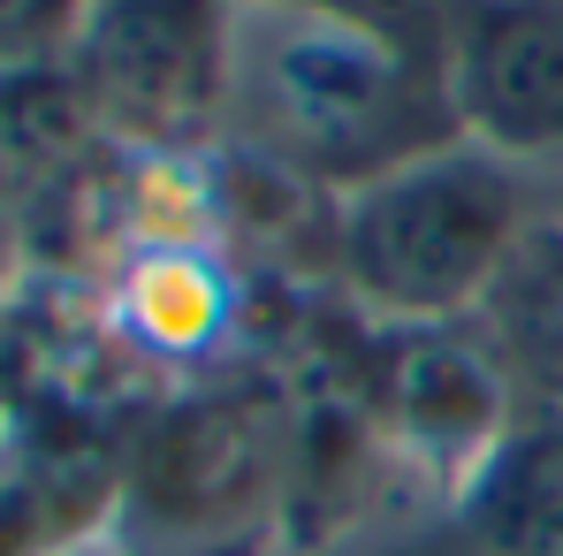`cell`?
Returning a JSON list of instances; mask_svg holds the SVG:
<instances>
[{
    "instance_id": "cell-10",
    "label": "cell",
    "mask_w": 563,
    "mask_h": 556,
    "mask_svg": "<svg viewBox=\"0 0 563 556\" xmlns=\"http://www.w3.org/2000/svg\"><path fill=\"white\" fill-rule=\"evenodd\" d=\"M92 0H0V85L62 77V54L77 39Z\"/></svg>"
},
{
    "instance_id": "cell-5",
    "label": "cell",
    "mask_w": 563,
    "mask_h": 556,
    "mask_svg": "<svg viewBox=\"0 0 563 556\" xmlns=\"http://www.w3.org/2000/svg\"><path fill=\"white\" fill-rule=\"evenodd\" d=\"M518 419V389L479 328H374L366 351V427L380 450L442 488V503L472 480V465Z\"/></svg>"
},
{
    "instance_id": "cell-11",
    "label": "cell",
    "mask_w": 563,
    "mask_h": 556,
    "mask_svg": "<svg viewBox=\"0 0 563 556\" xmlns=\"http://www.w3.org/2000/svg\"><path fill=\"white\" fill-rule=\"evenodd\" d=\"M8 290H15V229L0 221V313H8Z\"/></svg>"
},
{
    "instance_id": "cell-3",
    "label": "cell",
    "mask_w": 563,
    "mask_h": 556,
    "mask_svg": "<svg viewBox=\"0 0 563 556\" xmlns=\"http://www.w3.org/2000/svg\"><path fill=\"white\" fill-rule=\"evenodd\" d=\"M305 412L282 389L190 381L122 435L107 534L130 556H236L297 503Z\"/></svg>"
},
{
    "instance_id": "cell-2",
    "label": "cell",
    "mask_w": 563,
    "mask_h": 556,
    "mask_svg": "<svg viewBox=\"0 0 563 556\" xmlns=\"http://www.w3.org/2000/svg\"><path fill=\"white\" fill-rule=\"evenodd\" d=\"M541 229L533 168L442 145L328 206V260L374 328H465Z\"/></svg>"
},
{
    "instance_id": "cell-9",
    "label": "cell",
    "mask_w": 563,
    "mask_h": 556,
    "mask_svg": "<svg viewBox=\"0 0 563 556\" xmlns=\"http://www.w3.org/2000/svg\"><path fill=\"white\" fill-rule=\"evenodd\" d=\"M305 8L351 23L358 39H374V46H388V54H404V62H419V69L442 77L472 0H305Z\"/></svg>"
},
{
    "instance_id": "cell-1",
    "label": "cell",
    "mask_w": 563,
    "mask_h": 556,
    "mask_svg": "<svg viewBox=\"0 0 563 556\" xmlns=\"http://www.w3.org/2000/svg\"><path fill=\"white\" fill-rule=\"evenodd\" d=\"M221 138L328 206L457 145L450 85L305 0H236Z\"/></svg>"
},
{
    "instance_id": "cell-6",
    "label": "cell",
    "mask_w": 563,
    "mask_h": 556,
    "mask_svg": "<svg viewBox=\"0 0 563 556\" xmlns=\"http://www.w3.org/2000/svg\"><path fill=\"white\" fill-rule=\"evenodd\" d=\"M457 138L510 168H563V0H472L450 46Z\"/></svg>"
},
{
    "instance_id": "cell-13",
    "label": "cell",
    "mask_w": 563,
    "mask_h": 556,
    "mask_svg": "<svg viewBox=\"0 0 563 556\" xmlns=\"http://www.w3.org/2000/svg\"><path fill=\"white\" fill-rule=\"evenodd\" d=\"M8 435H15V404L0 396V450H8Z\"/></svg>"
},
{
    "instance_id": "cell-8",
    "label": "cell",
    "mask_w": 563,
    "mask_h": 556,
    "mask_svg": "<svg viewBox=\"0 0 563 556\" xmlns=\"http://www.w3.org/2000/svg\"><path fill=\"white\" fill-rule=\"evenodd\" d=\"M442 519L465 556H563V404H518Z\"/></svg>"
},
{
    "instance_id": "cell-12",
    "label": "cell",
    "mask_w": 563,
    "mask_h": 556,
    "mask_svg": "<svg viewBox=\"0 0 563 556\" xmlns=\"http://www.w3.org/2000/svg\"><path fill=\"white\" fill-rule=\"evenodd\" d=\"M62 556H130L114 534H92V542H77V549H62Z\"/></svg>"
},
{
    "instance_id": "cell-7",
    "label": "cell",
    "mask_w": 563,
    "mask_h": 556,
    "mask_svg": "<svg viewBox=\"0 0 563 556\" xmlns=\"http://www.w3.org/2000/svg\"><path fill=\"white\" fill-rule=\"evenodd\" d=\"M244 328V290L221 244H130L99 290V336L137 367L213 381Z\"/></svg>"
},
{
    "instance_id": "cell-4",
    "label": "cell",
    "mask_w": 563,
    "mask_h": 556,
    "mask_svg": "<svg viewBox=\"0 0 563 556\" xmlns=\"http://www.w3.org/2000/svg\"><path fill=\"white\" fill-rule=\"evenodd\" d=\"M229 15L236 0H92L62 54L77 122L122 153H206L229 92Z\"/></svg>"
}]
</instances>
